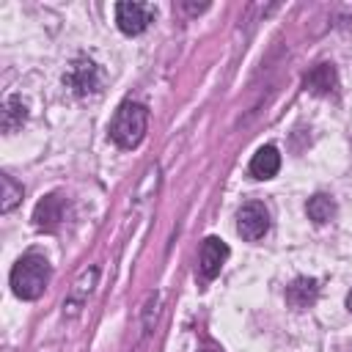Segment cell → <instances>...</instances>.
<instances>
[{
    "label": "cell",
    "mask_w": 352,
    "mask_h": 352,
    "mask_svg": "<svg viewBox=\"0 0 352 352\" xmlns=\"http://www.w3.org/2000/svg\"><path fill=\"white\" fill-rule=\"evenodd\" d=\"M50 261L41 253H25L11 270V292L19 300H36L50 283Z\"/></svg>",
    "instance_id": "6da1fadb"
},
{
    "label": "cell",
    "mask_w": 352,
    "mask_h": 352,
    "mask_svg": "<svg viewBox=\"0 0 352 352\" xmlns=\"http://www.w3.org/2000/svg\"><path fill=\"white\" fill-rule=\"evenodd\" d=\"M146 126H148V110L140 102H124L110 121V138L121 148H135L143 140Z\"/></svg>",
    "instance_id": "7a4b0ae2"
},
{
    "label": "cell",
    "mask_w": 352,
    "mask_h": 352,
    "mask_svg": "<svg viewBox=\"0 0 352 352\" xmlns=\"http://www.w3.org/2000/svg\"><path fill=\"white\" fill-rule=\"evenodd\" d=\"M270 231V209L261 201H250L236 212V234L248 242L261 239Z\"/></svg>",
    "instance_id": "3957f363"
},
{
    "label": "cell",
    "mask_w": 352,
    "mask_h": 352,
    "mask_svg": "<svg viewBox=\"0 0 352 352\" xmlns=\"http://www.w3.org/2000/svg\"><path fill=\"white\" fill-rule=\"evenodd\" d=\"M151 19H154L151 3H118L116 6V22H118L121 33H126V36L143 33Z\"/></svg>",
    "instance_id": "277c9868"
},
{
    "label": "cell",
    "mask_w": 352,
    "mask_h": 352,
    "mask_svg": "<svg viewBox=\"0 0 352 352\" xmlns=\"http://www.w3.org/2000/svg\"><path fill=\"white\" fill-rule=\"evenodd\" d=\"M63 82H66L77 96H88V94L99 91V69H96V63L88 60V58H77V60L69 66V72L63 74Z\"/></svg>",
    "instance_id": "5b68a950"
},
{
    "label": "cell",
    "mask_w": 352,
    "mask_h": 352,
    "mask_svg": "<svg viewBox=\"0 0 352 352\" xmlns=\"http://www.w3.org/2000/svg\"><path fill=\"white\" fill-rule=\"evenodd\" d=\"M226 258H228V245H226L223 239H217V236H206L204 245H201V256H198L201 278L212 280V278L223 270Z\"/></svg>",
    "instance_id": "8992f818"
},
{
    "label": "cell",
    "mask_w": 352,
    "mask_h": 352,
    "mask_svg": "<svg viewBox=\"0 0 352 352\" xmlns=\"http://www.w3.org/2000/svg\"><path fill=\"white\" fill-rule=\"evenodd\" d=\"M66 217V201L60 195H47L36 204V212H33V223L36 228L41 231H55Z\"/></svg>",
    "instance_id": "52a82bcc"
},
{
    "label": "cell",
    "mask_w": 352,
    "mask_h": 352,
    "mask_svg": "<svg viewBox=\"0 0 352 352\" xmlns=\"http://www.w3.org/2000/svg\"><path fill=\"white\" fill-rule=\"evenodd\" d=\"M305 88L316 96H330L338 88V74L330 63H319L305 74Z\"/></svg>",
    "instance_id": "ba28073f"
},
{
    "label": "cell",
    "mask_w": 352,
    "mask_h": 352,
    "mask_svg": "<svg viewBox=\"0 0 352 352\" xmlns=\"http://www.w3.org/2000/svg\"><path fill=\"white\" fill-rule=\"evenodd\" d=\"M316 297H319V280L316 278H305V275L294 278L286 289V302L292 308H308L316 302Z\"/></svg>",
    "instance_id": "9c48e42d"
},
{
    "label": "cell",
    "mask_w": 352,
    "mask_h": 352,
    "mask_svg": "<svg viewBox=\"0 0 352 352\" xmlns=\"http://www.w3.org/2000/svg\"><path fill=\"white\" fill-rule=\"evenodd\" d=\"M278 168H280V154H278L275 146H261L250 157V165H248L253 179H272L278 173Z\"/></svg>",
    "instance_id": "30bf717a"
},
{
    "label": "cell",
    "mask_w": 352,
    "mask_h": 352,
    "mask_svg": "<svg viewBox=\"0 0 352 352\" xmlns=\"http://www.w3.org/2000/svg\"><path fill=\"white\" fill-rule=\"evenodd\" d=\"M28 121V104L22 102V96H8L3 102V110H0V124H3V132H16L22 124Z\"/></svg>",
    "instance_id": "8fae6325"
},
{
    "label": "cell",
    "mask_w": 352,
    "mask_h": 352,
    "mask_svg": "<svg viewBox=\"0 0 352 352\" xmlns=\"http://www.w3.org/2000/svg\"><path fill=\"white\" fill-rule=\"evenodd\" d=\"M305 212H308V217L314 220V223H327V220H333V214H336V204H333V198L330 195H314L308 204H305Z\"/></svg>",
    "instance_id": "7c38bea8"
},
{
    "label": "cell",
    "mask_w": 352,
    "mask_h": 352,
    "mask_svg": "<svg viewBox=\"0 0 352 352\" xmlns=\"http://www.w3.org/2000/svg\"><path fill=\"white\" fill-rule=\"evenodd\" d=\"M19 198H22V187L11 176H3V204H0V209L3 212H11L19 204Z\"/></svg>",
    "instance_id": "4fadbf2b"
},
{
    "label": "cell",
    "mask_w": 352,
    "mask_h": 352,
    "mask_svg": "<svg viewBox=\"0 0 352 352\" xmlns=\"http://www.w3.org/2000/svg\"><path fill=\"white\" fill-rule=\"evenodd\" d=\"M346 308H349V311H352V292H349V294H346Z\"/></svg>",
    "instance_id": "5bb4252c"
},
{
    "label": "cell",
    "mask_w": 352,
    "mask_h": 352,
    "mask_svg": "<svg viewBox=\"0 0 352 352\" xmlns=\"http://www.w3.org/2000/svg\"><path fill=\"white\" fill-rule=\"evenodd\" d=\"M201 352H217V349H201Z\"/></svg>",
    "instance_id": "9a60e30c"
},
{
    "label": "cell",
    "mask_w": 352,
    "mask_h": 352,
    "mask_svg": "<svg viewBox=\"0 0 352 352\" xmlns=\"http://www.w3.org/2000/svg\"><path fill=\"white\" fill-rule=\"evenodd\" d=\"M349 352H352V346H349Z\"/></svg>",
    "instance_id": "2e32d148"
}]
</instances>
